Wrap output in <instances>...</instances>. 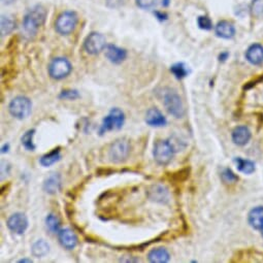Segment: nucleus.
Masks as SVG:
<instances>
[{
	"instance_id": "obj_11",
	"label": "nucleus",
	"mask_w": 263,
	"mask_h": 263,
	"mask_svg": "<svg viewBox=\"0 0 263 263\" xmlns=\"http://www.w3.org/2000/svg\"><path fill=\"white\" fill-rule=\"evenodd\" d=\"M147 196L154 202L165 204L170 201V190L162 184H154L150 186L147 191Z\"/></svg>"
},
{
	"instance_id": "obj_37",
	"label": "nucleus",
	"mask_w": 263,
	"mask_h": 263,
	"mask_svg": "<svg viewBox=\"0 0 263 263\" xmlns=\"http://www.w3.org/2000/svg\"><path fill=\"white\" fill-rule=\"evenodd\" d=\"M162 4H163V5H167V4H169V0H164V2H162Z\"/></svg>"
},
{
	"instance_id": "obj_29",
	"label": "nucleus",
	"mask_w": 263,
	"mask_h": 263,
	"mask_svg": "<svg viewBox=\"0 0 263 263\" xmlns=\"http://www.w3.org/2000/svg\"><path fill=\"white\" fill-rule=\"evenodd\" d=\"M78 97H79L78 92L77 90H73V89L63 90L59 95L60 99H67V100H75Z\"/></svg>"
},
{
	"instance_id": "obj_28",
	"label": "nucleus",
	"mask_w": 263,
	"mask_h": 263,
	"mask_svg": "<svg viewBox=\"0 0 263 263\" xmlns=\"http://www.w3.org/2000/svg\"><path fill=\"white\" fill-rule=\"evenodd\" d=\"M221 179L225 183V184H231V183H234L238 181L237 175L229 169H225L221 173Z\"/></svg>"
},
{
	"instance_id": "obj_33",
	"label": "nucleus",
	"mask_w": 263,
	"mask_h": 263,
	"mask_svg": "<svg viewBox=\"0 0 263 263\" xmlns=\"http://www.w3.org/2000/svg\"><path fill=\"white\" fill-rule=\"evenodd\" d=\"M124 0H107L108 5L110 7H117L123 3Z\"/></svg>"
},
{
	"instance_id": "obj_18",
	"label": "nucleus",
	"mask_w": 263,
	"mask_h": 263,
	"mask_svg": "<svg viewBox=\"0 0 263 263\" xmlns=\"http://www.w3.org/2000/svg\"><path fill=\"white\" fill-rule=\"evenodd\" d=\"M215 32H216L217 36L224 38V39H229L232 38L235 34V28L232 25V24L227 22V21H221L217 24L216 28H215Z\"/></svg>"
},
{
	"instance_id": "obj_8",
	"label": "nucleus",
	"mask_w": 263,
	"mask_h": 263,
	"mask_svg": "<svg viewBox=\"0 0 263 263\" xmlns=\"http://www.w3.org/2000/svg\"><path fill=\"white\" fill-rule=\"evenodd\" d=\"M73 70L70 62L66 58L58 57L51 61L49 65V75L54 79H62L66 77Z\"/></svg>"
},
{
	"instance_id": "obj_5",
	"label": "nucleus",
	"mask_w": 263,
	"mask_h": 263,
	"mask_svg": "<svg viewBox=\"0 0 263 263\" xmlns=\"http://www.w3.org/2000/svg\"><path fill=\"white\" fill-rule=\"evenodd\" d=\"M125 123V114L124 111L118 108H114L109 110L108 116L103 118L99 135H103L108 131L120 130Z\"/></svg>"
},
{
	"instance_id": "obj_38",
	"label": "nucleus",
	"mask_w": 263,
	"mask_h": 263,
	"mask_svg": "<svg viewBox=\"0 0 263 263\" xmlns=\"http://www.w3.org/2000/svg\"><path fill=\"white\" fill-rule=\"evenodd\" d=\"M260 230H261V234H262V236H263V226H262V228H261Z\"/></svg>"
},
{
	"instance_id": "obj_15",
	"label": "nucleus",
	"mask_w": 263,
	"mask_h": 263,
	"mask_svg": "<svg viewBox=\"0 0 263 263\" xmlns=\"http://www.w3.org/2000/svg\"><path fill=\"white\" fill-rule=\"evenodd\" d=\"M44 191L47 194L54 195L58 193L61 190V177L59 173H51L49 177H47L44 181L43 185Z\"/></svg>"
},
{
	"instance_id": "obj_25",
	"label": "nucleus",
	"mask_w": 263,
	"mask_h": 263,
	"mask_svg": "<svg viewBox=\"0 0 263 263\" xmlns=\"http://www.w3.org/2000/svg\"><path fill=\"white\" fill-rule=\"evenodd\" d=\"M170 71H171V74L178 79H183L184 77H186L190 73L188 66L183 62L174 63L173 65L170 66Z\"/></svg>"
},
{
	"instance_id": "obj_27",
	"label": "nucleus",
	"mask_w": 263,
	"mask_h": 263,
	"mask_svg": "<svg viewBox=\"0 0 263 263\" xmlns=\"http://www.w3.org/2000/svg\"><path fill=\"white\" fill-rule=\"evenodd\" d=\"M15 24L11 18L4 17V15H2V18H1V33H2V35H6V34L11 33L12 31L15 29Z\"/></svg>"
},
{
	"instance_id": "obj_20",
	"label": "nucleus",
	"mask_w": 263,
	"mask_h": 263,
	"mask_svg": "<svg viewBox=\"0 0 263 263\" xmlns=\"http://www.w3.org/2000/svg\"><path fill=\"white\" fill-rule=\"evenodd\" d=\"M249 224L252 228L260 230L263 226V206H257L251 210L248 216Z\"/></svg>"
},
{
	"instance_id": "obj_36",
	"label": "nucleus",
	"mask_w": 263,
	"mask_h": 263,
	"mask_svg": "<svg viewBox=\"0 0 263 263\" xmlns=\"http://www.w3.org/2000/svg\"><path fill=\"white\" fill-rule=\"evenodd\" d=\"M19 262H32V260H30V259H22Z\"/></svg>"
},
{
	"instance_id": "obj_16",
	"label": "nucleus",
	"mask_w": 263,
	"mask_h": 263,
	"mask_svg": "<svg viewBox=\"0 0 263 263\" xmlns=\"http://www.w3.org/2000/svg\"><path fill=\"white\" fill-rule=\"evenodd\" d=\"M246 58L253 65H261L263 63V46L254 44L246 52Z\"/></svg>"
},
{
	"instance_id": "obj_14",
	"label": "nucleus",
	"mask_w": 263,
	"mask_h": 263,
	"mask_svg": "<svg viewBox=\"0 0 263 263\" xmlns=\"http://www.w3.org/2000/svg\"><path fill=\"white\" fill-rule=\"evenodd\" d=\"M145 121L149 126L155 127V128L163 127L167 124L166 118L163 116L161 111L156 108H152L147 110Z\"/></svg>"
},
{
	"instance_id": "obj_19",
	"label": "nucleus",
	"mask_w": 263,
	"mask_h": 263,
	"mask_svg": "<svg viewBox=\"0 0 263 263\" xmlns=\"http://www.w3.org/2000/svg\"><path fill=\"white\" fill-rule=\"evenodd\" d=\"M148 260L152 263H166L170 260V255L165 248H155L149 252Z\"/></svg>"
},
{
	"instance_id": "obj_13",
	"label": "nucleus",
	"mask_w": 263,
	"mask_h": 263,
	"mask_svg": "<svg viewBox=\"0 0 263 263\" xmlns=\"http://www.w3.org/2000/svg\"><path fill=\"white\" fill-rule=\"evenodd\" d=\"M105 54L108 61L114 64H120L127 57L126 50L115 45H108L105 49Z\"/></svg>"
},
{
	"instance_id": "obj_22",
	"label": "nucleus",
	"mask_w": 263,
	"mask_h": 263,
	"mask_svg": "<svg viewBox=\"0 0 263 263\" xmlns=\"http://www.w3.org/2000/svg\"><path fill=\"white\" fill-rule=\"evenodd\" d=\"M50 251V246L45 240L36 241L31 247V253L36 258H43Z\"/></svg>"
},
{
	"instance_id": "obj_7",
	"label": "nucleus",
	"mask_w": 263,
	"mask_h": 263,
	"mask_svg": "<svg viewBox=\"0 0 263 263\" xmlns=\"http://www.w3.org/2000/svg\"><path fill=\"white\" fill-rule=\"evenodd\" d=\"M77 24V15L75 12L62 13L55 23V29L61 35H68L75 30Z\"/></svg>"
},
{
	"instance_id": "obj_10",
	"label": "nucleus",
	"mask_w": 263,
	"mask_h": 263,
	"mask_svg": "<svg viewBox=\"0 0 263 263\" xmlns=\"http://www.w3.org/2000/svg\"><path fill=\"white\" fill-rule=\"evenodd\" d=\"M6 224L12 232L21 235L25 233V231L28 228L29 222L25 214L18 212L13 214L12 216L7 219Z\"/></svg>"
},
{
	"instance_id": "obj_4",
	"label": "nucleus",
	"mask_w": 263,
	"mask_h": 263,
	"mask_svg": "<svg viewBox=\"0 0 263 263\" xmlns=\"http://www.w3.org/2000/svg\"><path fill=\"white\" fill-rule=\"evenodd\" d=\"M175 148L169 139H158L153 149V157L157 164L165 166L173 159Z\"/></svg>"
},
{
	"instance_id": "obj_30",
	"label": "nucleus",
	"mask_w": 263,
	"mask_h": 263,
	"mask_svg": "<svg viewBox=\"0 0 263 263\" xmlns=\"http://www.w3.org/2000/svg\"><path fill=\"white\" fill-rule=\"evenodd\" d=\"M197 24L199 28H201L203 30H211L213 28L212 21L209 17H206V15H201V17H199L197 20Z\"/></svg>"
},
{
	"instance_id": "obj_21",
	"label": "nucleus",
	"mask_w": 263,
	"mask_h": 263,
	"mask_svg": "<svg viewBox=\"0 0 263 263\" xmlns=\"http://www.w3.org/2000/svg\"><path fill=\"white\" fill-rule=\"evenodd\" d=\"M61 159V152H60V148L54 149L51 152L47 154H45L39 159V163H41L42 166L44 167H49L56 162H58Z\"/></svg>"
},
{
	"instance_id": "obj_2",
	"label": "nucleus",
	"mask_w": 263,
	"mask_h": 263,
	"mask_svg": "<svg viewBox=\"0 0 263 263\" xmlns=\"http://www.w3.org/2000/svg\"><path fill=\"white\" fill-rule=\"evenodd\" d=\"M46 17V12L41 5H36L30 10L23 20V27L28 34H35Z\"/></svg>"
},
{
	"instance_id": "obj_1",
	"label": "nucleus",
	"mask_w": 263,
	"mask_h": 263,
	"mask_svg": "<svg viewBox=\"0 0 263 263\" xmlns=\"http://www.w3.org/2000/svg\"><path fill=\"white\" fill-rule=\"evenodd\" d=\"M160 95L167 113L177 119H181L185 116L184 103L177 91L170 88H162L160 89Z\"/></svg>"
},
{
	"instance_id": "obj_17",
	"label": "nucleus",
	"mask_w": 263,
	"mask_h": 263,
	"mask_svg": "<svg viewBox=\"0 0 263 263\" xmlns=\"http://www.w3.org/2000/svg\"><path fill=\"white\" fill-rule=\"evenodd\" d=\"M251 139V131L246 126H237L232 131V141L237 146H245Z\"/></svg>"
},
{
	"instance_id": "obj_12",
	"label": "nucleus",
	"mask_w": 263,
	"mask_h": 263,
	"mask_svg": "<svg viewBox=\"0 0 263 263\" xmlns=\"http://www.w3.org/2000/svg\"><path fill=\"white\" fill-rule=\"evenodd\" d=\"M58 238L61 246L66 250H74L78 243L77 234L69 228L61 229L58 232Z\"/></svg>"
},
{
	"instance_id": "obj_31",
	"label": "nucleus",
	"mask_w": 263,
	"mask_h": 263,
	"mask_svg": "<svg viewBox=\"0 0 263 263\" xmlns=\"http://www.w3.org/2000/svg\"><path fill=\"white\" fill-rule=\"evenodd\" d=\"M252 13L256 17L263 15V0H254L252 3Z\"/></svg>"
},
{
	"instance_id": "obj_32",
	"label": "nucleus",
	"mask_w": 263,
	"mask_h": 263,
	"mask_svg": "<svg viewBox=\"0 0 263 263\" xmlns=\"http://www.w3.org/2000/svg\"><path fill=\"white\" fill-rule=\"evenodd\" d=\"M157 0H137V4L140 9H150L156 4Z\"/></svg>"
},
{
	"instance_id": "obj_23",
	"label": "nucleus",
	"mask_w": 263,
	"mask_h": 263,
	"mask_svg": "<svg viewBox=\"0 0 263 263\" xmlns=\"http://www.w3.org/2000/svg\"><path fill=\"white\" fill-rule=\"evenodd\" d=\"M234 163L236 164L237 170L243 173L246 174H251L255 171V163L248 159H243V158H235Z\"/></svg>"
},
{
	"instance_id": "obj_26",
	"label": "nucleus",
	"mask_w": 263,
	"mask_h": 263,
	"mask_svg": "<svg viewBox=\"0 0 263 263\" xmlns=\"http://www.w3.org/2000/svg\"><path fill=\"white\" fill-rule=\"evenodd\" d=\"M46 226L47 230L50 231L51 233H57L61 230L60 228V221L58 217L54 214H49L46 218Z\"/></svg>"
},
{
	"instance_id": "obj_34",
	"label": "nucleus",
	"mask_w": 263,
	"mask_h": 263,
	"mask_svg": "<svg viewBox=\"0 0 263 263\" xmlns=\"http://www.w3.org/2000/svg\"><path fill=\"white\" fill-rule=\"evenodd\" d=\"M9 150H10V145L9 143H5V145L1 148V153H6V152H9Z\"/></svg>"
},
{
	"instance_id": "obj_9",
	"label": "nucleus",
	"mask_w": 263,
	"mask_h": 263,
	"mask_svg": "<svg viewBox=\"0 0 263 263\" xmlns=\"http://www.w3.org/2000/svg\"><path fill=\"white\" fill-rule=\"evenodd\" d=\"M107 39L101 33L92 32L88 35L84 42V49L88 54L96 55L106 49Z\"/></svg>"
},
{
	"instance_id": "obj_35",
	"label": "nucleus",
	"mask_w": 263,
	"mask_h": 263,
	"mask_svg": "<svg viewBox=\"0 0 263 263\" xmlns=\"http://www.w3.org/2000/svg\"><path fill=\"white\" fill-rule=\"evenodd\" d=\"M227 57H228V54H227V53H222V54L220 55V60L224 61V60H226Z\"/></svg>"
},
{
	"instance_id": "obj_24",
	"label": "nucleus",
	"mask_w": 263,
	"mask_h": 263,
	"mask_svg": "<svg viewBox=\"0 0 263 263\" xmlns=\"http://www.w3.org/2000/svg\"><path fill=\"white\" fill-rule=\"evenodd\" d=\"M35 131H36L35 129H29L22 135V138H21L22 146L27 151H35L36 149V146L33 142V137L35 134Z\"/></svg>"
},
{
	"instance_id": "obj_3",
	"label": "nucleus",
	"mask_w": 263,
	"mask_h": 263,
	"mask_svg": "<svg viewBox=\"0 0 263 263\" xmlns=\"http://www.w3.org/2000/svg\"><path fill=\"white\" fill-rule=\"evenodd\" d=\"M131 151L129 140L126 139H117L111 142L108 148V159L113 163H122L127 160Z\"/></svg>"
},
{
	"instance_id": "obj_6",
	"label": "nucleus",
	"mask_w": 263,
	"mask_h": 263,
	"mask_svg": "<svg viewBox=\"0 0 263 263\" xmlns=\"http://www.w3.org/2000/svg\"><path fill=\"white\" fill-rule=\"evenodd\" d=\"M10 114L18 120H24L32 111V102L26 96H17L9 105Z\"/></svg>"
}]
</instances>
